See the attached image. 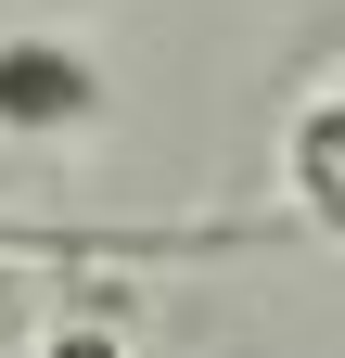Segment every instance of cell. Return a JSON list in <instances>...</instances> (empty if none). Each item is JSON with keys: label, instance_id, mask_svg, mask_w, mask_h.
<instances>
[{"label": "cell", "instance_id": "obj_2", "mask_svg": "<svg viewBox=\"0 0 345 358\" xmlns=\"http://www.w3.org/2000/svg\"><path fill=\"white\" fill-rule=\"evenodd\" d=\"M281 192L307 205V231H332V243H345V90L294 115V141H281Z\"/></svg>", "mask_w": 345, "mask_h": 358}, {"label": "cell", "instance_id": "obj_3", "mask_svg": "<svg viewBox=\"0 0 345 358\" xmlns=\"http://www.w3.org/2000/svg\"><path fill=\"white\" fill-rule=\"evenodd\" d=\"M38 358H128V333H115V320H52Z\"/></svg>", "mask_w": 345, "mask_h": 358}, {"label": "cell", "instance_id": "obj_1", "mask_svg": "<svg viewBox=\"0 0 345 358\" xmlns=\"http://www.w3.org/2000/svg\"><path fill=\"white\" fill-rule=\"evenodd\" d=\"M0 128L13 141H77V128H103V64L77 52L52 26H13L0 38Z\"/></svg>", "mask_w": 345, "mask_h": 358}]
</instances>
